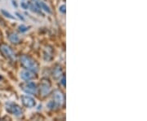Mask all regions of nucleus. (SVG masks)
Returning a JSON list of instances; mask_svg holds the SVG:
<instances>
[{"label":"nucleus","mask_w":147,"mask_h":121,"mask_svg":"<svg viewBox=\"0 0 147 121\" xmlns=\"http://www.w3.org/2000/svg\"><path fill=\"white\" fill-rule=\"evenodd\" d=\"M19 30L21 32H22V33H23V32H26L28 30V27L25 26H19Z\"/></svg>","instance_id":"4468645a"},{"label":"nucleus","mask_w":147,"mask_h":121,"mask_svg":"<svg viewBox=\"0 0 147 121\" xmlns=\"http://www.w3.org/2000/svg\"><path fill=\"white\" fill-rule=\"evenodd\" d=\"M60 11L62 12V13H65V6L61 5L60 7Z\"/></svg>","instance_id":"f3484780"},{"label":"nucleus","mask_w":147,"mask_h":121,"mask_svg":"<svg viewBox=\"0 0 147 121\" xmlns=\"http://www.w3.org/2000/svg\"><path fill=\"white\" fill-rule=\"evenodd\" d=\"M53 99L57 105H62L65 103V97H64L63 93L59 90L55 91V93L53 94Z\"/></svg>","instance_id":"423d86ee"},{"label":"nucleus","mask_w":147,"mask_h":121,"mask_svg":"<svg viewBox=\"0 0 147 121\" xmlns=\"http://www.w3.org/2000/svg\"><path fill=\"white\" fill-rule=\"evenodd\" d=\"M61 68H56L54 70V72H53V76L55 75V77L57 78L58 76L61 74Z\"/></svg>","instance_id":"ddd939ff"},{"label":"nucleus","mask_w":147,"mask_h":121,"mask_svg":"<svg viewBox=\"0 0 147 121\" xmlns=\"http://www.w3.org/2000/svg\"><path fill=\"white\" fill-rule=\"evenodd\" d=\"M8 39L12 43H16H16H20V38L15 33H11L10 34L8 35Z\"/></svg>","instance_id":"1a4fd4ad"},{"label":"nucleus","mask_w":147,"mask_h":121,"mask_svg":"<svg viewBox=\"0 0 147 121\" xmlns=\"http://www.w3.org/2000/svg\"><path fill=\"white\" fill-rule=\"evenodd\" d=\"M1 12H2L4 16H7V17H8V18H10V19H15V17H14L13 16H11L10 13H9V12H7V11L1 10Z\"/></svg>","instance_id":"f8f14e48"},{"label":"nucleus","mask_w":147,"mask_h":121,"mask_svg":"<svg viewBox=\"0 0 147 121\" xmlns=\"http://www.w3.org/2000/svg\"><path fill=\"white\" fill-rule=\"evenodd\" d=\"M16 15H17V16H19V17H20V18H21V20H24V17H23V16H21V15H20V14H19V13H16Z\"/></svg>","instance_id":"6ab92c4d"},{"label":"nucleus","mask_w":147,"mask_h":121,"mask_svg":"<svg viewBox=\"0 0 147 121\" xmlns=\"http://www.w3.org/2000/svg\"><path fill=\"white\" fill-rule=\"evenodd\" d=\"M34 77H35L34 74L31 73L30 71H29V70L28 71L27 70H23V71L21 72V78L25 81H30Z\"/></svg>","instance_id":"6e6552de"},{"label":"nucleus","mask_w":147,"mask_h":121,"mask_svg":"<svg viewBox=\"0 0 147 121\" xmlns=\"http://www.w3.org/2000/svg\"><path fill=\"white\" fill-rule=\"evenodd\" d=\"M0 52L6 58L9 59L11 61H14L16 59L15 53L13 52V50L7 44L3 43V44L0 45Z\"/></svg>","instance_id":"f03ea898"},{"label":"nucleus","mask_w":147,"mask_h":121,"mask_svg":"<svg viewBox=\"0 0 147 121\" xmlns=\"http://www.w3.org/2000/svg\"><path fill=\"white\" fill-rule=\"evenodd\" d=\"M6 110L7 112H9L11 115L14 116H19L22 114V111H21V107L19 105H17L15 103L12 102H8L6 105Z\"/></svg>","instance_id":"7ed1b4c3"},{"label":"nucleus","mask_w":147,"mask_h":121,"mask_svg":"<svg viewBox=\"0 0 147 121\" xmlns=\"http://www.w3.org/2000/svg\"><path fill=\"white\" fill-rule=\"evenodd\" d=\"M61 84H63L64 86H65V77L64 76L63 78H62V79H61Z\"/></svg>","instance_id":"a211bd4d"},{"label":"nucleus","mask_w":147,"mask_h":121,"mask_svg":"<svg viewBox=\"0 0 147 121\" xmlns=\"http://www.w3.org/2000/svg\"><path fill=\"white\" fill-rule=\"evenodd\" d=\"M21 102L23 105H25L26 107H29V108H32V107H34L35 105H36V102H35V100L28 96V95H23L21 96Z\"/></svg>","instance_id":"20e7f679"},{"label":"nucleus","mask_w":147,"mask_h":121,"mask_svg":"<svg viewBox=\"0 0 147 121\" xmlns=\"http://www.w3.org/2000/svg\"><path fill=\"white\" fill-rule=\"evenodd\" d=\"M21 64L24 68L27 69L34 74H36L38 71V65L37 62L28 56H22L21 57Z\"/></svg>","instance_id":"f257e3e1"},{"label":"nucleus","mask_w":147,"mask_h":121,"mask_svg":"<svg viewBox=\"0 0 147 121\" xmlns=\"http://www.w3.org/2000/svg\"><path fill=\"white\" fill-rule=\"evenodd\" d=\"M47 107L49 108V109H54L56 106H57V103L54 101H50L48 103H47Z\"/></svg>","instance_id":"9b49d317"},{"label":"nucleus","mask_w":147,"mask_h":121,"mask_svg":"<svg viewBox=\"0 0 147 121\" xmlns=\"http://www.w3.org/2000/svg\"><path fill=\"white\" fill-rule=\"evenodd\" d=\"M51 92V85L48 80H42L40 84V93L42 97H47Z\"/></svg>","instance_id":"39448f33"},{"label":"nucleus","mask_w":147,"mask_h":121,"mask_svg":"<svg viewBox=\"0 0 147 121\" xmlns=\"http://www.w3.org/2000/svg\"><path fill=\"white\" fill-rule=\"evenodd\" d=\"M21 7L24 8V9H27V8H28V7H29L28 3H26V2H21Z\"/></svg>","instance_id":"2eb2a0df"},{"label":"nucleus","mask_w":147,"mask_h":121,"mask_svg":"<svg viewBox=\"0 0 147 121\" xmlns=\"http://www.w3.org/2000/svg\"><path fill=\"white\" fill-rule=\"evenodd\" d=\"M22 89L24 90L28 94H36L37 93L36 85L33 82H30V83H28L26 85H24Z\"/></svg>","instance_id":"0eeeda50"},{"label":"nucleus","mask_w":147,"mask_h":121,"mask_svg":"<svg viewBox=\"0 0 147 121\" xmlns=\"http://www.w3.org/2000/svg\"><path fill=\"white\" fill-rule=\"evenodd\" d=\"M38 4H39L40 7H41L42 9H43L44 11H46L48 12V13H51V10H50L49 7H47L45 3H43V2H40V3H38Z\"/></svg>","instance_id":"9d476101"},{"label":"nucleus","mask_w":147,"mask_h":121,"mask_svg":"<svg viewBox=\"0 0 147 121\" xmlns=\"http://www.w3.org/2000/svg\"><path fill=\"white\" fill-rule=\"evenodd\" d=\"M30 8H31V10L33 11H36V12H38V8L37 7H35V6L33 5V4H31V5H30Z\"/></svg>","instance_id":"dca6fc26"}]
</instances>
